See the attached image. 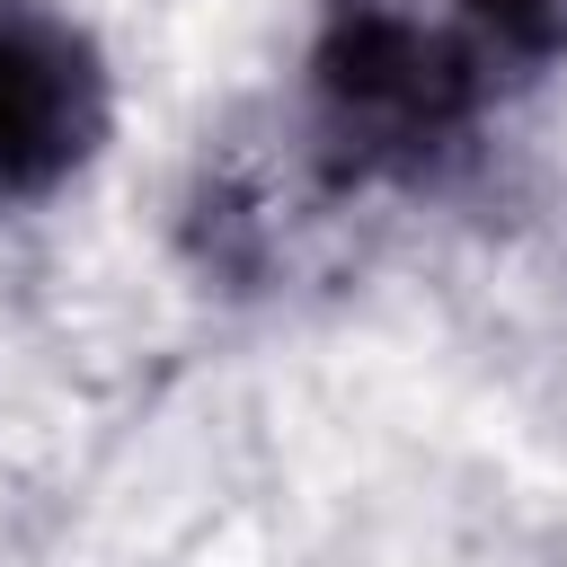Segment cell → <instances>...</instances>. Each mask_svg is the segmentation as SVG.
Masks as SVG:
<instances>
[{"instance_id":"cell-1","label":"cell","mask_w":567,"mask_h":567,"mask_svg":"<svg viewBox=\"0 0 567 567\" xmlns=\"http://www.w3.org/2000/svg\"><path fill=\"white\" fill-rule=\"evenodd\" d=\"M558 62L567 0H319L292 177L319 204L443 186Z\"/></svg>"},{"instance_id":"cell-2","label":"cell","mask_w":567,"mask_h":567,"mask_svg":"<svg viewBox=\"0 0 567 567\" xmlns=\"http://www.w3.org/2000/svg\"><path fill=\"white\" fill-rule=\"evenodd\" d=\"M106 115L115 89L97 44L44 0H0V213L62 195L97 159Z\"/></svg>"}]
</instances>
